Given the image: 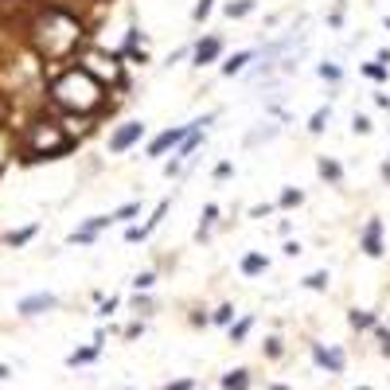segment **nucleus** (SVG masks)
<instances>
[{
    "instance_id": "4be33fe9",
    "label": "nucleus",
    "mask_w": 390,
    "mask_h": 390,
    "mask_svg": "<svg viewBox=\"0 0 390 390\" xmlns=\"http://www.w3.org/2000/svg\"><path fill=\"white\" fill-rule=\"evenodd\" d=\"M301 203H304V192H301V187H285V192L273 199V207H277V211H292V207H301Z\"/></svg>"
},
{
    "instance_id": "a211bd4d",
    "label": "nucleus",
    "mask_w": 390,
    "mask_h": 390,
    "mask_svg": "<svg viewBox=\"0 0 390 390\" xmlns=\"http://www.w3.org/2000/svg\"><path fill=\"white\" fill-rule=\"evenodd\" d=\"M316 172H320V180L324 184H343V164H336V160H332V156H320V160H316Z\"/></svg>"
},
{
    "instance_id": "b1692460",
    "label": "nucleus",
    "mask_w": 390,
    "mask_h": 390,
    "mask_svg": "<svg viewBox=\"0 0 390 390\" xmlns=\"http://www.w3.org/2000/svg\"><path fill=\"white\" fill-rule=\"evenodd\" d=\"M250 370L246 367H238V370H231V375H223V390H250Z\"/></svg>"
},
{
    "instance_id": "7c9ffc66",
    "label": "nucleus",
    "mask_w": 390,
    "mask_h": 390,
    "mask_svg": "<svg viewBox=\"0 0 390 390\" xmlns=\"http://www.w3.org/2000/svg\"><path fill=\"white\" fill-rule=\"evenodd\" d=\"M304 289H316V292H324L328 289V270H316V273H309V277H304Z\"/></svg>"
},
{
    "instance_id": "473e14b6",
    "label": "nucleus",
    "mask_w": 390,
    "mask_h": 390,
    "mask_svg": "<svg viewBox=\"0 0 390 390\" xmlns=\"http://www.w3.org/2000/svg\"><path fill=\"white\" fill-rule=\"evenodd\" d=\"M156 285V270H145V273H136V281H133V289L136 292H148Z\"/></svg>"
},
{
    "instance_id": "393cba45",
    "label": "nucleus",
    "mask_w": 390,
    "mask_h": 390,
    "mask_svg": "<svg viewBox=\"0 0 390 390\" xmlns=\"http://www.w3.org/2000/svg\"><path fill=\"white\" fill-rule=\"evenodd\" d=\"M285 125H277V121H265V129H258V133H246V148L262 145V141H270V136H277Z\"/></svg>"
},
{
    "instance_id": "6ab92c4d",
    "label": "nucleus",
    "mask_w": 390,
    "mask_h": 390,
    "mask_svg": "<svg viewBox=\"0 0 390 390\" xmlns=\"http://www.w3.org/2000/svg\"><path fill=\"white\" fill-rule=\"evenodd\" d=\"M238 270L246 273V277H258V273L270 270V258L265 254H242V262H238Z\"/></svg>"
},
{
    "instance_id": "7ed1b4c3",
    "label": "nucleus",
    "mask_w": 390,
    "mask_h": 390,
    "mask_svg": "<svg viewBox=\"0 0 390 390\" xmlns=\"http://www.w3.org/2000/svg\"><path fill=\"white\" fill-rule=\"evenodd\" d=\"M78 141H70L67 129H63V121H55V117H39V121H31L28 136H24V160L28 164H43V160H58V156L75 153Z\"/></svg>"
},
{
    "instance_id": "a19ab883",
    "label": "nucleus",
    "mask_w": 390,
    "mask_h": 390,
    "mask_svg": "<svg viewBox=\"0 0 390 390\" xmlns=\"http://www.w3.org/2000/svg\"><path fill=\"white\" fill-rule=\"evenodd\" d=\"M114 312H117V297H109V301H102V309H98V316L106 320V316H114Z\"/></svg>"
},
{
    "instance_id": "dca6fc26",
    "label": "nucleus",
    "mask_w": 390,
    "mask_h": 390,
    "mask_svg": "<svg viewBox=\"0 0 390 390\" xmlns=\"http://www.w3.org/2000/svg\"><path fill=\"white\" fill-rule=\"evenodd\" d=\"M219 219H223L219 203H207L203 211H199V234H195V238H199V242H207V238H211V226L219 223Z\"/></svg>"
},
{
    "instance_id": "8fccbe9b",
    "label": "nucleus",
    "mask_w": 390,
    "mask_h": 390,
    "mask_svg": "<svg viewBox=\"0 0 390 390\" xmlns=\"http://www.w3.org/2000/svg\"><path fill=\"white\" fill-rule=\"evenodd\" d=\"M382 28H390V16H382Z\"/></svg>"
},
{
    "instance_id": "9d476101",
    "label": "nucleus",
    "mask_w": 390,
    "mask_h": 390,
    "mask_svg": "<svg viewBox=\"0 0 390 390\" xmlns=\"http://www.w3.org/2000/svg\"><path fill=\"white\" fill-rule=\"evenodd\" d=\"M187 133V125H172V129H164V133H156L153 141L145 145V156L148 160H160V156H168L176 145H180V136Z\"/></svg>"
},
{
    "instance_id": "ea45409f",
    "label": "nucleus",
    "mask_w": 390,
    "mask_h": 390,
    "mask_svg": "<svg viewBox=\"0 0 390 390\" xmlns=\"http://www.w3.org/2000/svg\"><path fill=\"white\" fill-rule=\"evenodd\" d=\"M265 355H270V359H277V355H281V340H277V336H270V340H265Z\"/></svg>"
},
{
    "instance_id": "39448f33",
    "label": "nucleus",
    "mask_w": 390,
    "mask_h": 390,
    "mask_svg": "<svg viewBox=\"0 0 390 390\" xmlns=\"http://www.w3.org/2000/svg\"><path fill=\"white\" fill-rule=\"evenodd\" d=\"M75 63L86 70V75H94L106 90H109V86H121V82L129 86V75H125V67H121V58H117V55H106V51L94 47V51H82Z\"/></svg>"
},
{
    "instance_id": "c03bdc74",
    "label": "nucleus",
    "mask_w": 390,
    "mask_h": 390,
    "mask_svg": "<svg viewBox=\"0 0 390 390\" xmlns=\"http://www.w3.org/2000/svg\"><path fill=\"white\" fill-rule=\"evenodd\" d=\"M375 63H382V67H390V47H379V51H375Z\"/></svg>"
},
{
    "instance_id": "ddd939ff",
    "label": "nucleus",
    "mask_w": 390,
    "mask_h": 390,
    "mask_svg": "<svg viewBox=\"0 0 390 390\" xmlns=\"http://www.w3.org/2000/svg\"><path fill=\"white\" fill-rule=\"evenodd\" d=\"M312 363H320L324 370H332V375H343V351L340 348H328V343H312Z\"/></svg>"
},
{
    "instance_id": "c9c22d12",
    "label": "nucleus",
    "mask_w": 390,
    "mask_h": 390,
    "mask_svg": "<svg viewBox=\"0 0 390 390\" xmlns=\"http://www.w3.org/2000/svg\"><path fill=\"white\" fill-rule=\"evenodd\" d=\"M375 336H379V348H382V355H390V328H382V324H375Z\"/></svg>"
},
{
    "instance_id": "2eb2a0df",
    "label": "nucleus",
    "mask_w": 390,
    "mask_h": 390,
    "mask_svg": "<svg viewBox=\"0 0 390 390\" xmlns=\"http://www.w3.org/2000/svg\"><path fill=\"white\" fill-rule=\"evenodd\" d=\"M36 234H39V223L16 226V231H8V234H4V246H8V250H20V246H28L31 238H36Z\"/></svg>"
},
{
    "instance_id": "4c0bfd02",
    "label": "nucleus",
    "mask_w": 390,
    "mask_h": 390,
    "mask_svg": "<svg viewBox=\"0 0 390 390\" xmlns=\"http://www.w3.org/2000/svg\"><path fill=\"white\" fill-rule=\"evenodd\" d=\"M273 211H277L273 203H254L250 207V219H265V214H273Z\"/></svg>"
},
{
    "instance_id": "1a4fd4ad",
    "label": "nucleus",
    "mask_w": 390,
    "mask_h": 390,
    "mask_svg": "<svg viewBox=\"0 0 390 390\" xmlns=\"http://www.w3.org/2000/svg\"><path fill=\"white\" fill-rule=\"evenodd\" d=\"M106 226H114V219H109V214H94V219H82V226H78V231H70L67 242H70V246H94V242H98V234L106 231Z\"/></svg>"
},
{
    "instance_id": "09e8293b",
    "label": "nucleus",
    "mask_w": 390,
    "mask_h": 390,
    "mask_svg": "<svg viewBox=\"0 0 390 390\" xmlns=\"http://www.w3.org/2000/svg\"><path fill=\"white\" fill-rule=\"evenodd\" d=\"M270 390H289V387H285V382H273V387Z\"/></svg>"
},
{
    "instance_id": "a18cd8bd",
    "label": "nucleus",
    "mask_w": 390,
    "mask_h": 390,
    "mask_svg": "<svg viewBox=\"0 0 390 390\" xmlns=\"http://www.w3.org/2000/svg\"><path fill=\"white\" fill-rule=\"evenodd\" d=\"M375 102H379L382 109H390V98H387V94H375Z\"/></svg>"
},
{
    "instance_id": "2f4dec72",
    "label": "nucleus",
    "mask_w": 390,
    "mask_h": 390,
    "mask_svg": "<svg viewBox=\"0 0 390 390\" xmlns=\"http://www.w3.org/2000/svg\"><path fill=\"white\" fill-rule=\"evenodd\" d=\"M214 4H219V0H199V4L192 8V20L195 24H207V16L214 12Z\"/></svg>"
},
{
    "instance_id": "f3484780",
    "label": "nucleus",
    "mask_w": 390,
    "mask_h": 390,
    "mask_svg": "<svg viewBox=\"0 0 390 390\" xmlns=\"http://www.w3.org/2000/svg\"><path fill=\"white\" fill-rule=\"evenodd\" d=\"M98 355H102V332L94 336V343H86V348H78L67 363H70V367H86V363H94Z\"/></svg>"
},
{
    "instance_id": "aec40b11",
    "label": "nucleus",
    "mask_w": 390,
    "mask_h": 390,
    "mask_svg": "<svg viewBox=\"0 0 390 390\" xmlns=\"http://www.w3.org/2000/svg\"><path fill=\"white\" fill-rule=\"evenodd\" d=\"M254 8H258V0H226L223 16L226 20H246V16H254Z\"/></svg>"
},
{
    "instance_id": "0eeeda50",
    "label": "nucleus",
    "mask_w": 390,
    "mask_h": 390,
    "mask_svg": "<svg viewBox=\"0 0 390 390\" xmlns=\"http://www.w3.org/2000/svg\"><path fill=\"white\" fill-rule=\"evenodd\" d=\"M141 141H145V121H125V125H117L114 133H109V153L121 156L133 145H141Z\"/></svg>"
},
{
    "instance_id": "37998d69",
    "label": "nucleus",
    "mask_w": 390,
    "mask_h": 390,
    "mask_svg": "<svg viewBox=\"0 0 390 390\" xmlns=\"http://www.w3.org/2000/svg\"><path fill=\"white\" fill-rule=\"evenodd\" d=\"M281 250H285V258H301V242H292V238L281 246Z\"/></svg>"
},
{
    "instance_id": "bb28decb",
    "label": "nucleus",
    "mask_w": 390,
    "mask_h": 390,
    "mask_svg": "<svg viewBox=\"0 0 390 390\" xmlns=\"http://www.w3.org/2000/svg\"><path fill=\"white\" fill-rule=\"evenodd\" d=\"M359 75L370 78V82H387V78H390V67H382V63H375V58H370V63H363V67H359Z\"/></svg>"
},
{
    "instance_id": "412c9836",
    "label": "nucleus",
    "mask_w": 390,
    "mask_h": 390,
    "mask_svg": "<svg viewBox=\"0 0 390 390\" xmlns=\"http://www.w3.org/2000/svg\"><path fill=\"white\" fill-rule=\"evenodd\" d=\"M316 78L328 82V86H336V82H343V67L340 63H332V58H324V63H316Z\"/></svg>"
},
{
    "instance_id": "a878e982",
    "label": "nucleus",
    "mask_w": 390,
    "mask_h": 390,
    "mask_svg": "<svg viewBox=\"0 0 390 390\" xmlns=\"http://www.w3.org/2000/svg\"><path fill=\"white\" fill-rule=\"evenodd\" d=\"M207 324H214V328H231L234 324V304H219V309L207 316Z\"/></svg>"
},
{
    "instance_id": "f8f14e48",
    "label": "nucleus",
    "mask_w": 390,
    "mask_h": 390,
    "mask_svg": "<svg viewBox=\"0 0 390 390\" xmlns=\"http://www.w3.org/2000/svg\"><path fill=\"white\" fill-rule=\"evenodd\" d=\"M58 309V297L55 292H31V297H24V301L16 304L20 316H43V312Z\"/></svg>"
},
{
    "instance_id": "e433bc0d",
    "label": "nucleus",
    "mask_w": 390,
    "mask_h": 390,
    "mask_svg": "<svg viewBox=\"0 0 390 390\" xmlns=\"http://www.w3.org/2000/svg\"><path fill=\"white\" fill-rule=\"evenodd\" d=\"M231 176H234L231 160H219V164H214V180H231Z\"/></svg>"
},
{
    "instance_id": "f704fd0d",
    "label": "nucleus",
    "mask_w": 390,
    "mask_h": 390,
    "mask_svg": "<svg viewBox=\"0 0 390 390\" xmlns=\"http://www.w3.org/2000/svg\"><path fill=\"white\" fill-rule=\"evenodd\" d=\"M343 20H348V8H343V4H336V8H332V16H328V28L332 31L343 28Z\"/></svg>"
},
{
    "instance_id": "f257e3e1",
    "label": "nucleus",
    "mask_w": 390,
    "mask_h": 390,
    "mask_svg": "<svg viewBox=\"0 0 390 390\" xmlns=\"http://www.w3.org/2000/svg\"><path fill=\"white\" fill-rule=\"evenodd\" d=\"M106 94L109 90L94 75H86L75 58L67 67H58L47 82V102L63 117H94L98 109H106Z\"/></svg>"
},
{
    "instance_id": "58836bf2",
    "label": "nucleus",
    "mask_w": 390,
    "mask_h": 390,
    "mask_svg": "<svg viewBox=\"0 0 390 390\" xmlns=\"http://www.w3.org/2000/svg\"><path fill=\"white\" fill-rule=\"evenodd\" d=\"M133 309H136V316H153V301H148V297H136Z\"/></svg>"
},
{
    "instance_id": "79ce46f5",
    "label": "nucleus",
    "mask_w": 390,
    "mask_h": 390,
    "mask_svg": "<svg viewBox=\"0 0 390 390\" xmlns=\"http://www.w3.org/2000/svg\"><path fill=\"white\" fill-rule=\"evenodd\" d=\"M164 390H199V387H195L192 379H176V382H168Z\"/></svg>"
},
{
    "instance_id": "6e6552de",
    "label": "nucleus",
    "mask_w": 390,
    "mask_h": 390,
    "mask_svg": "<svg viewBox=\"0 0 390 390\" xmlns=\"http://www.w3.org/2000/svg\"><path fill=\"white\" fill-rule=\"evenodd\" d=\"M359 250L367 258H382L387 254V231H382V219H367L359 234Z\"/></svg>"
},
{
    "instance_id": "5701e85b",
    "label": "nucleus",
    "mask_w": 390,
    "mask_h": 390,
    "mask_svg": "<svg viewBox=\"0 0 390 390\" xmlns=\"http://www.w3.org/2000/svg\"><path fill=\"white\" fill-rule=\"evenodd\" d=\"M141 211H145V203H141V199H129V203H121L114 214H109V219H114V223H125V226H129Z\"/></svg>"
},
{
    "instance_id": "423d86ee",
    "label": "nucleus",
    "mask_w": 390,
    "mask_h": 390,
    "mask_svg": "<svg viewBox=\"0 0 390 390\" xmlns=\"http://www.w3.org/2000/svg\"><path fill=\"white\" fill-rule=\"evenodd\" d=\"M223 51H226V39L219 36V31H207V36H199V39L192 43L187 58H192L195 70H207V67H214V63L223 58Z\"/></svg>"
},
{
    "instance_id": "de8ad7c7",
    "label": "nucleus",
    "mask_w": 390,
    "mask_h": 390,
    "mask_svg": "<svg viewBox=\"0 0 390 390\" xmlns=\"http://www.w3.org/2000/svg\"><path fill=\"white\" fill-rule=\"evenodd\" d=\"M8 375H12V370H8V367H4V363H0V382L8 379Z\"/></svg>"
},
{
    "instance_id": "9b49d317",
    "label": "nucleus",
    "mask_w": 390,
    "mask_h": 390,
    "mask_svg": "<svg viewBox=\"0 0 390 390\" xmlns=\"http://www.w3.org/2000/svg\"><path fill=\"white\" fill-rule=\"evenodd\" d=\"M168 211H172V195H164V199H160V203L153 207V214H148V223H145V226H129L125 238H129V242H145L148 234H153L156 226L164 223V214H168Z\"/></svg>"
},
{
    "instance_id": "cd10ccee",
    "label": "nucleus",
    "mask_w": 390,
    "mask_h": 390,
    "mask_svg": "<svg viewBox=\"0 0 390 390\" xmlns=\"http://www.w3.org/2000/svg\"><path fill=\"white\" fill-rule=\"evenodd\" d=\"M328 117H332V106H320L316 114L309 117V133H312V136H320L324 129H328Z\"/></svg>"
},
{
    "instance_id": "f03ea898",
    "label": "nucleus",
    "mask_w": 390,
    "mask_h": 390,
    "mask_svg": "<svg viewBox=\"0 0 390 390\" xmlns=\"http://www.w3.org/2000/svg\"><path fill=\"white\" fill-rule=\"evenodd\" d=\"M78 43H82V28H78V20L63 8H43L39 20L31 24V47H36L43 58H51V63L67 58Z\"/></svg>"
},
{
    "instance_id": "c85d7f7f",
    "label": "nucleus",
    "mask_w": 390,
    "mask_h": 390,
    "mask_svg": "<svg viewBox=\"0 0 390 390\" xmlns=\"http://www.w3.org/2000/svg\"><path fill=\"white\" fill-rule=\"evenodd\" d=\"M250 328H254V316H242V320H234V324H231V343H242L246 336H250Z\"/></svg>"
},
{
    "instance_id": "20e7f679",
    "label": "nucleus",
    "mask_w": 390,
    "mask_h": 390,
    "mask_svg": "<svg viewBox=\"0 0 390 390\" xmlns=\"http://www.w3.org/2000/svg\"><path fill=\"white\" fill-rule=\"evenodd\" d=\"M214 109L211 114H203V117H195V121H187V133L180 136V145L172 148V160L164 164V176L168 180H176V176H184V168H187V160H192L199 148H203V136H207V129H211V121H214Z\"/></svg>"
},
{
    "instance_id": "c756f323",
    "label": "nucleus",
    "mask_w": 390,
    "mask_h": 390,
    "mask_svg": "<svg viewBox=\"0 0 390 390\" xmlns=\"http://www.w3.org/2000/svg\"><path fill=\"white\" fill-rule=\"evenodd\" d=\"M348 316H351V324H355V328H375V324H379V320H375V312H363V309H351L348 312Z\"/></svg>"
},
{
    "instance_id": "4468645a",
    "label": "nucleus",
    "mask_w": 390,
    "mask_h": 390,
    "mask_svg": "<svg viewBox=\"0 0 390 390\" xmlns=\"http://www.w3.org/2000/svg\"><path fill=\"white\" fill-rule=\"evenodd\" d=\"M250 63H258V47H242V51H234L231 58H226L223 67H219V75L223 78H234V75H246V67H250Z\"/></svg>"
},
{
    "instance_id": "72a5a7b5",
    "label": "nucleus",
    "mask_w": 390,
    "mask_h": 390,
    "mask_svg": "<svg viewBox=\"0 0 390 390\" xmlns=\"http://www.w3.org/2000/svg\"><path fill=\"white\" fill-rule=\"evenodd\" d=\"M351 129H355V133H359V136H367V133H375V121H370L367 114H355V121H351Z\"/></svg>"
},
{
    "instance_id": "49530a36",
    "label": "nucleus",
    "mask_w": 390,
    "mask_h": 390,
    "mask_svg": "<svg viewBox=\"0 0 390 390\" xmlns=\"http://www.w3.org/2000/svg\"><path fill=\"white\" fill-rule=\"evenodd\" d=\"M379 176H382V180H387V184H390V164H382V168H379Z\"/></svg>"
}]
</instances>
